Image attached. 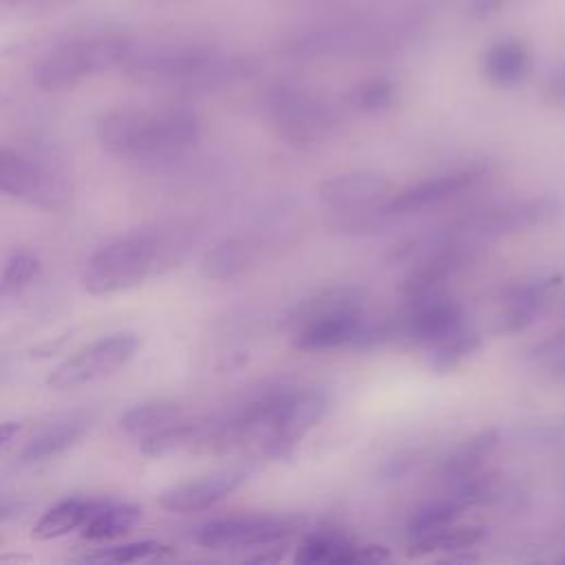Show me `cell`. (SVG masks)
Here are the masks:
<instances>
[{
	"label": "cell",
	"mask_w": 565,
	"mask_h": 565,
	"mask_svg": "<svg viewBox=\"0 0 565 565\" xmlns=\"http://www.w3.org/2000/svg\"><path fill=\"white\" fill-rule=\"evenodd\" d=\"M9 561H31V556H22V554H7V556H0V563H9Z\"/></svg>",
	"instance_id": "cell-35"
},
{
	"label": "cell",
	"mask_w": 565,
	"mask_h": 565,
	"mask_svg": "<svg viewBox=\"0 0 565 565\" xmlns=\"http://www.w3.org/2000/svg\"><path fill=\"white\" fill-rule=\"evenodd\" d=\"M22 501L20 499H13V497H0V521L18 514L22 510Z\"/></svg>",
	"instance_id": "cell-33"
},
{
	"label": "cell",
	"mask_w": 565,
	"mask_h": 565,
	"mask_svg": "<svg viewBox=\"0 0 565 565\" xmlns=\"http://www.w3.org/2000/svg\"><path fill=\"white\" fill-rule=\"evenodd\" d=\"M18 433H20V424L18 422H0V448L4 444H9Z\"/></svg>",
	"instance_id": "cell-34"
},
{
	"label": "cell",
	"mask_w": 565,
	"mask_h": 565,
	"mask_svg": "<svg viewBox=\"0 0 565 565\" xmlns=\"http://www.w3.org/2000/svg\"><path fill=\"white\" fill-rule=\"evenodd\" d=\"M296 324L294 347L300 351H333L358 347L364 313L362 294L355 287H331L300 302L291 318Z\"/></svg>",
	"instance_id": "cell-5"
},
{
	"label": "cell",
	"mask_w": 565,
	"mask_h": 565,
	"mask_svg": "<svg viewBox=\"0 0 565 565\" xmlns=\"http://www.w3.org/2000/svg\"><path fill=\"white\" fill-rule=\"evenodd\" d=\"M0 194L60 210L71 196V181L57 163L0 143Z\"/></svg>",
	"instance_id": "cell-8"
},
{
	"label": "cell",
	"mask_w": 565,
	"mask_h": 565,
	"mask_svg": "<svg viewBox=\"0 0 565 565\" xmlns=\"http://www.w3.org/2000/svg\"><path fill=\"white\" fill-rule=\"evenodd\" d=\"M190 247L181 227L135 230L99 245L84 265L82 282L93 296H110L139 287L150 274L177 265Z\"/></svg>",
	"instance_id": "cell-4"
},
{
	"label": "cell",
	"mask_w": 565,
	"mask_h": 565,
	"mask_svg": "<svg viewBox=\"0 0 565 565\" xmlns=\"http://www.w3.org/2000/svg\"><path fill=\"white\" fill-rule=\"evenodd\" d=\"M68 2L71 0H0V22H13L33 18L38 13H49Z\"/></svg>",
	"instance_id": "cell-30"
},
{
	"label": "cell",
	"mask_w": 565,
	"mask_h": 565,
	"mask_svg": "<svg viewBox=\"0 0 565 565\" xmlns=\"http://www.w3.org/2000/svg\"><path fill=\"white\" fill-rule=\"evenodd\" d=\"M267 252V243L256 236H227L214 243L201 260V269L210 280L227 282L247 274Z\"/></svg>",
	"instance_id": "cell-16"
},
{
	"label": "cell",
	"mask_w": 565,
	"mask_h": 565,
	"mask_svg": "<svg viewBox=\"0 0 565 565\" xmlns=\"http://www.w3.org/2000/svg\"><path fill=\"white\" fill-rule=\"evenodd\" d=\"M88 430V424L84 419H64L49 424L40 428L20 450V461L24 463H35L51 459L71 446H75Z\"/></svg>",
	"instance_id": "cell-19"
},
{
	"label": "cell",
	"mask_w": 565,
	"mask_h": 565,
	"mask_svg": "<svg viewBox=\"0 0 565 565\" xmlns=\"http://www.w3.org/2000/svg\"><path fill=\"white\" fill-rule=\"evenodd\" d=\"M530 49L519 38H501L492 42L481 55L483 77L499 88H512L521 84L530 75Z\"/></svg>",
	"instance_id": "cell-17"
},
{
	"label": "cell",
	"mask_w": 565,
	"mask_h": 565,
	"mask_svg": "<svg viewBox=\"0 0 565 565\" xmlns=\"http://www.w3.org/2000/svg\"><path fill=\"white\" fill-rule=\"evenodd\" d=\"M141 84L214 90L254 73V62L203 42H132L119 66Z\"/></svg>",
	"instance_id": "cell-2"
},
{
	"label": "cell",
	"mask_w": 565,
	"mask_h": 565,
	"mask_svg": "<svg viewBox=\"0 0 565 565\" xmlns=\"http://www.w3.org/2000/svg\"><path fill=\"white\" fill-rule=\"evenodd\" d=\"M102 501L84 499V497H68L57 501L53 508H49L38 523L33 525L31 539L35 541H53L60 539L73 530H79L88 516L97 510Z\"/></svg>",
	"instance_id": "cell-18"
},
{
	"label": "cell",
	"mask_w": 565,
	"mask_h": 565,
	"mask_svg": "<svg viewBox=\"0 0 565 565\" xmlns=\"http://www.w3.org/2000/svg\"><path fill=\"white\" fill-rule=\"evenodd\" d=\"M558 287L554 276H536L514 282L499 296V307L494 313L497 333H516L530 327L539 313L545 309L552 291Z\"/></svg>",
	"instance_id": "cell-14"
},
{
	"label": "cell",
	"mask_w": 565,
	"mask_h": 565,
	"mask_svg": "<svg viewBox=\"0 0 565 565\" xmlns=\"http://www.w3.org/2000/svg\"><path fill=\"white\" fill-rule=\"evenodd\" d=\"M563 210H565V203L561 196H554V194L530 196L523 201H510V203L479 210L470 216L455 221L446 230L452 236L475 247H481L483 243L541 227L552 218H556Z\"/></svg>",
	"instance_id": "cell-9"
},
{
	"label": "cell",
	"mask_w": 565,
	"mask_h": 565,
	"mask_svg": "<svg viewBox=\"0 0 565 565\" xmlns=\"http://www.w3.org/2000/svg\"><path fill=\"white\" fill-rule=\"evenodd\" d=\"M483 539V530L481 527H468V525H448L439 532H433L428 536L422 539H413L411 547L415 552H433V550H463V547H472L475 543H479Z\"/></svg>",
	"instance_id": "cell-28"
},
{
	"label": "cell",
	"mask_w": 565,
	"mask_h": 565,
	"mask_svg": "<svg viewBox=\"0 0 565 565\" xmlns=\"http://www.w3.org/2000/svg\"><path fill=\"white\" fill-rule=\"evenodd\" d=\"M141 516L143 512L135 503L102 501L82 525V536L86 541H113L128 534L141 521Z\"/></svg>",
	"instance_id": "cell-22"
},
{
	"label": "cell",
	"mask_w": 565,
	"mask_h": 565,
	"mask_svg": "<svg viewBox=\"0 0 565 565\" xmlns=\"http://www.w3.org/2000/svg\"><path fill=\"white\" fill-rule=\"evenodd\" d=\"M137 349L139 338L130 331L104 335L68 355L62 364H57L49 373L46 384L53 391H71L106 380L121 371L135 358Z\"/></svg>",
	"instance_id": "cell-10"
},
{
	"label": "cell",
	"mask_w": 565,
	"mask_h": 565,
	"mask_svg": "<svg viewBox=\"0 0 565 565\" xmlns=\"http://www.w3.org/2000/svg\"><path fill=\"white\" fill-rule=\"evenodd\" d=\"M179 419H183V411L179 404L150 402V404H139V406L126 411L119 419V426L130 437L143 439V437H150V435L177 424Z\"/></svg>",
	"instance_id": "cell-25"
},
{
	"label": "cell",
	"mask_w": 565,
	"mask_h": 565,
	"mask_svg": "<svg viewBox=\"0 0 565 565\" xmlns=\"http://www.w3.org/2000/svg\"><path fill=\"white\" fill-rule=\"evenodd\" d=\"M265 110L276 135L300 150L324 143L338 126L335 110L324 99L289 84L269 88Z\"/></svg>",
	"instance_id": "cell-7"
},
{
	"label": "cell",
	"mask_w": 565,
	"mask_h": 565,
	"mask_svg": "<svg viewBox=\"0 0 565 565\" xmlns=\"http://www.w3.org/2000/svg\"><path fill=\"white\" fill-rule=\"evenodd\" d=\"M545 102L556 108H565V62L554 68L545 84Z\"/></svg>",
	"instance_id": "cell-31"
},
{
	"label": "cell",
	"mask_w": 565,
	"mask_h": 565,
	"mask_svg": "<svg viewBox=\"0 0 565 565\" xmlns=\"http://www.w3.org/2000/svg\"><path fill=\"white\" fill-rule=\"evenodd\" d=\"M499 437L494 430H481L475 437L466 439L444 463V479L450 486H459L466 483L475 477H479V470L483 466V461L490 457V452L494 450Z\"/></svg>",
	"instance_id": "cell-23"
},
{
	"label": "cell",
	"mask_w": 565,
	"mask_h": 565,
	"mask_svg": "<svg viewBox=\"0 0 565 565\" xmlns=\"http://www.w3.org/2000/svg\"><path fill=\"white\" fill-rule=\"evenodd\" d=\"M247 479V470L227 468L205 477L177 483L159 494V505L170 512H199L212 508Z\"/></svg>",
	"instance_id": "cell-15"
},
{
	"label": "cell",
	"mask_w": 565,
	"mask_h": 565,
	"mask_svg": "<svg viewBox=\"0 0 565 565\" xmlns=\"http://www.w3.org/2000/svg\"><path fill=\"white\" fill-rule=\"evenodd\" d=\"M397 95V86L391 77H371L360 84H355L349 93V106L358 113H382L386 110Z\"/></svg>",
	"instance_id": "cell-26"
},
{
	"label": "cell",
	"mask_w": 565,
	"mask_h": 565,
	"mask_svg": "<svg viewBox=\"0 0 565 565\" xmlns=\"http://www.w3.org/2000/svg\"><path fill=\"white\" fill-rule=\"evenodd\" d=\"M201 135L199 113L181 104L121 106L104 113L97 121V139L108 154L143 166H166L181 159L199 143Z\"/></svg>",
	"instance_id": "cell-1"
},
{
	"label": "cell",
	"mask_w": 565,
	"mask_h": 565,
	"mask_svg": "<svg viewBox=\"0 0 565 565\" xmlns=\"http://www.w3.org/2000/svg\"><path fill=\"white\" fill-rule=\"evenodd\" d=\"M466 505H470L468 499L455 490L448 492V497H439V499L422 503L408 519L411 541L428 536L433 532H439V530L457 523V519L461 516Z\"/></svg>",
	"instance_id": "cell-24"
},
{
	"label": "cell",
	"mask_w": 565,
	"mask_h": 565,
	"mask_svg": "<svg viewBox=\"0 0 565 565\" xmlns=\"http://www.w3.org/2000/svg\"><path fill=\"white\" fill-rule=\"evenodd\" d=\"M510 0H470L468 4V18L472 20H488L494 13H499Z\"/></svg>",
	"instance_id": "cell-32"
},
{
	"label": "cell",
	"mask_w": 565,
	"mask_h": 565,
	"mask_svg": "<svg viewBox=\"0 0 565 565\" xmlns=\"http://www.w3.org/2000/svg\"><path fill=\"white\" fill-rule=\"evenodd\" d=\"M483 166H466L455 168L428 179H422L417 183H411L397 192H391L380 205H375V212L382 221V225H388L395 218L419 214L428 207H437L461 192L470 190L486 177Z\"/></svg>",
	"instance_id": "cell-12"
},
{
	"label": "cell",
	"mask_w": 565,
	"mask_h": 565,
	"mask_svg": "<svg viewBox=\"0 0 565 565\" xmlns=\"http://www.w3.org/2000/svg\"><path fill=\"white\" fill-rule=\"evenodd\" d=\"M40 271H42V263L33 252L29 249L13 252L7 258L0 274V298L22 291L40 276Z\"/></svg>",
	"instance_id": "cell-27"
},
{
	"label": "cell",
	"mask_w": 565,
	"mask_h": 565,
	"mask_svg": "<svg viewBox=\"0 0 565 565\" xmlns=\"http://www.w3.org/2000/svg\"><path fill=\"white\" fill-rule=\"evenodd\" d=\"M426 29V15L406 11L382 18H347L307 24L289 31L280 51L294 60L384 57L415 42Z\"/></svg>",
	"instance_id": "cell-3"
},
{
	"label": "cell",
	"mask_w": 565,
	"mask_h": 565,
	"mask_svg": "<svg viewBox=\"0 0 565 565\" xmlns=\"http://www.w3.org/2000/svg\"><path fill=\"white\" fill-rule=\"evenodd\" d=\"M170 547L159 543V541H137V543H126V545H115L95 554H88L86 561H108V563H139V561H150L168 554Z\"/></svg>",
	"instance_id": "cell-29"
},
{
	"label": "cell",
	"mask_w": 565,
	"mask_h": 565,
	"mask_svg": "<svg viewBox=\"0 0 565 565\" xmlns=\"http://www.w3.org/2000/svg\"><path fill=\"white\" fill-rule=\"evenodd\" d=\"M298 516L241 514L205 521L196 527L194 541L207 550H245L278 543L296 532Z\"/></svg>",
	"instance_id": "cell-11"
},
{
	"label": "cell",
	"mask_w": 565,
	"mask_h": 565,
	"mask_svg": "<svg viewBox=\"0 0 565 565\" xmlns=\"http://www.w3.org/2000/svg\"><path fill=\"white\" fill-rule=\"evenodd\" d=\"M393 185L375 170H351L324 179L318 185V199L331 212H358L380 205Z\"/></svg>",
	"instance_id": "cell-13"
},
{
	"label": "cell",
	"mask_w": 565,
	"mask_h": 565,
	"mask_svg": "<svg viewBox=\"0 0 565 565\" xmlns=\"http://www.w3.org/2000/svg\"><path fill=\"white\" fill-rule=\"evenodd\" d=\"M481 344L479 331L466 320L452 331L444 333L441 338L433 340L430 344L424 347L426 351V362L433 371L446 373L459 366L468 355H472Z\"/></svg>",
	"instance_id": "cell-21"
},
{
	"label": "cell",
	"mask_w": 565,
	"mask_h": 565,
	"mask_svg": "<svg viewBox=\"0 0 565 565\" xmlns=\"http://www.w3.org/2000/svg\"><path fill=\"white\" fill-rule=\"evenodd\" d=\"M369 547H360L353 541H349L342 534L335 532H313L305 539V543L298 550L296 561L298 563H360V561H373L375 554H366Z\"/></svg>",
	"instance_id": "cell-20"
},
{
	"label": "cell",
	"mask_w": 565,
	"mask_h": 565,
	"mask_svg": "<svg viewBox=\"0 0 565 565\" xmlns=\"http://www.w3.org/2000/svg\"><path fill=\"white\" fill-rule=\"evenodd\" d=\"M130 38L121 33L73 35L55 44L35 66L33 82L40 90L62 93L79 86L93 75L121 66Z\"/></svg>",
	"instance_id": "cell-6"
}]
</instances>
